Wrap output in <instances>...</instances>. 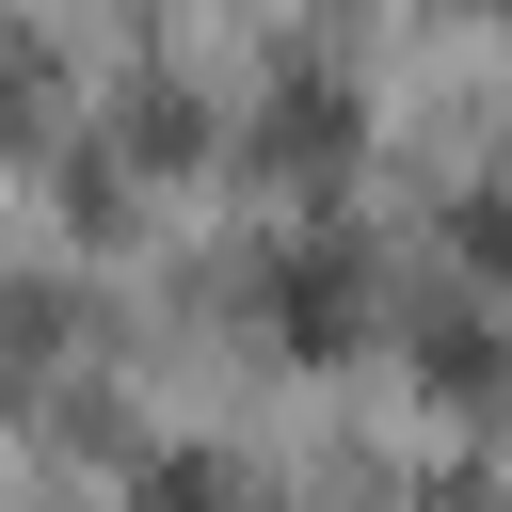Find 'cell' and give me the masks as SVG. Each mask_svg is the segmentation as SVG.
I'll use <instances>...</instances> for the list:
<instances>
[{"label": "cell", "mask_w": 512, "mask_h": 512, "mask_svg": "<svg viewBox=\"0 0 512 512\" xmlns=\"http://www.w3.org/2000/svg\"><path fill=\"white\" fill-rule=\"evenodd\" d=\"M464 256H480V272L512 288V192H480V208H464Z\"/></svg>", "instance_id": "7a4b0ae2"}, {"label": "cell", "mask_w": 512, "mask_h": 512, "mask_svg": "<svg viewBox=\"0 0 512 512\" xmlns=\"http://www.w3.org/2000/svg\"><path fill=\"white\" fill-rule=\"evenodd\" d=\"M272 336H288V352H352V336H368V288H352L336 240H304V256L272 272Z\"/></svg>", "instance_id": "6da1fadb"}]
</instances>
